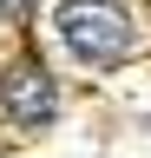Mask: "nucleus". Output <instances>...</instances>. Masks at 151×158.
Wrapping results in <instances>:
<instances>
[{
	"instance_id": "nucleus-1",
	"label": "nucleus",
	"mask_w": 151,
	"mask_h": 158,
	"mask_svg": "<svg viewBox=\"0 0 151 158\" xmlns=\"http://www.w3.org/2000/svg\"><path fill=\"white\" fill-rule=\"evenodd\" d=\"M53 27L66 33V46L92 59V66H112V59H125L131 46V20L118 0H59L53 7Z\"/></svg>"
},
{
	"instance_id": "nucleus-2",
	"label": "nucleus",
	"mask_w": 151,
	"mask_h": 158,
	"mask_svg": "<svg viewBox=\"0 0 151 158\" xmlns=\"http://www.w3.org/2000/svg\"><path fill=\"white\" fill-rule=\"evenodd\" d=\"M0 99H7V112L20 118V125H46L53 118V79H46V66H33V59H13L7 73H0Z\"/></svg>"
},
{
	"instance_id": "nucleus-3",
	"label": "nucleus",
	"mask_w": 151,
	"mask_h": 158,
	"mask_svg": "<svg viewBox=\"0 0 151 158\" xmlns=\"http://www.w3.org/2000/svg\"><path fill=\"white\" fill-rule=\"evenodd\" d=\"M7 7H26V0H7Z\"/></svg>"
}]
</instances>
